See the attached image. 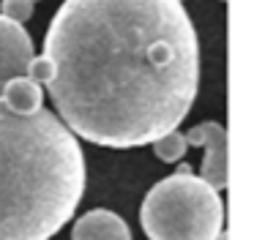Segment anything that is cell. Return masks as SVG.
<instances>
[{"label": "cell", "mask_w": 254, "mask_h": 240, "mask_svg": "<svg viewBox=\"0 0 254 240\" xmlns=\"http://www.w3.org/2000/svg\"><path fill=\"white\" fill-rule=\"evenodd\" d=\"M186 136L178 134V131H172V134L161 136V139L153 142V153L156 158H161V161H181L183 156H186Z\"/></svg>", "instance_id": "ba28073f"}, {"label": "cell", "mask_w": 254, "mask_h": 240, "mask_svg": "<svg viewBox=\"0 0 254 240\" xmlns=\"http://www.w3.org/2000/svg\"><path fill=\"white\" fill-rule=\"evenodd\" d=\"M0 16L8 22L22 25V22H28L33 16V3L30 0H3L0 3Z\"/></svg>", "instance_id": "9c48e42d"}, {"label": "cell", "mask_w": 254, "mask_h": 240, "mask_svg": "<svg viewBox=\"0 0 254 240\" xmlns=\"http://www.w3.org/2000/svg\"><path fill=\"white\" fill-rule=\"evenodd\" d=\"M216 240H230V235H227V232H221V235H219V238H216Z\"/></svg>", "instance_id": "8fae6325"}, {"label": "cell", "mask_w": 254, "mask_h": 240, "mask_svg": "<svg viewBox=\"0 0 254 240\" xmlns=\"http://www.w3.org/2000/svg\"><path fill=\"white\" fill-rule=\"evenodd\" d=\"M61 123L101 147L178 131L199 87V41L178 0H66L44 36Z\"/></svg>", "instance_id": "6da1fadb"}, {"label": "cell", "mask_w": 254, "mask_h": 240, "mask_svg": "<svg viewBox=\"0 0 254 240\" xmlns=\"http://www.w3.org/2000/svg\"><path fill=\"white\" fill-rule=\"evenodd\" d=\"M0 98H3V104H6L8 109H14V112L30 115V112H39V109L44 107V87H41L39 82L28 79V76H17V79H11L3 87Z\"/></svg>", "instance_id": "52a82bcc"}, {"label": "cell", "mask_w": 254, "mask_h": 240, "mask_svg": "<svg viewBox=\"0 0 254 240\" xmlns=\"http://www.w3.org/2000/svg\"><path fill=\"white\" fill-rule=\"evenodd\" d=\"M33 58L36 52L28 30L0 16V93L11 79L28 74V65Z\"/></svg>", "instance_id": "5b68a950"}, {"label": "cell", "mask_w": 254, "mask_h": 240, "mask_svg": "<svg viewBox=\"0 0 254 240\" xmlns=\"http://www.w3.org/2000/svg\"><path fill=\"white\" fill-rule=\"evenodd\" d=\"M28 79H33V82H39V85H44L47 79H50V63H47V58L44 55H39V58H33L30 60V65H28Z\"/></svg>", "instance_id": "30bf717a"}, {"label": "cell", "mask_w": 254, "mask_h": 240, "mask_svg": "<svg viewBox=\"0 0 254 240\" xmlns=\"http://www.w3.org/2000/svg\"><path fill=\"white\" fill-rule=\"evenodd\" d=\"M139 224L150 240H216L224 232V199L191 167L159 180L139 207Z\"/></svg>", "instance_id": "3957f363"}, {"label": "cell", "mask_w": 254, "mask_h": 240, "mask_svg": "<svg viewBox=\"0 0 254 240\" xmlns=\"http://www.w3.org/2000/svg\"><path fill=\"white\" fill-rule=\"evenodd\" d=\"M30 3H33V5H36V3H39V0H30Z\"/></svg>", "instance_id": "7c38bea8"}, {"label": "cell", "mask_w": 254, "mask_h": 240, "mask_svg": "<svg viewBox=\"0 0 254 240\" xmlns=\"http://www.w3.org/2000/svg\"><path fill=\"white\" fill-rule=\"evenodd\" d=\"M178 3H183V0H178Z\"/></svg>", "instance_id": "4fadbf2b"}, {"label": "cell", "mask_w": 254, "mask_h": 240, "mask_svg": "<svg viewBox=\"0 0 254 240\" xmlns=\"http://www.w3.org/2000/svg\"><path fill=\"white\" fill-rule=\"evenodd\" d=\"M186 145L202 147L205 158L202 167H199V178L210 185V188L221 191L227 185V131L221 123H213V120H205V123H197L194 128H189Z\"/></svg>", "instance_id": "277c9868"}, {"label": "cell", "mask_w": 254, "mask_h": 240, "mask_svg": "<svg viewBox=\"0 0 254 240\" xmlns=\"http://www.w3.org/2000/svg\"><path fill=\"white\" fill-rule=\"evenodd\" d=\"M71 240H131V229L118 213L96 207L74 221Z\"/></svg>", "instance_id": "8992f818"}, {"label": "cell", "mask_w": 254, "mask_h": 240, "mask_svg": "<svg viewBox=\"0 0 254 240\" xmlns=\"http://www.w3.org/2000/svg\"><path fill=\"white\" fill-rule=\"evenodd\" d=\"M85 194V153L55 112L0 98V240H50Z\"/></svg>", "instance_id": "7a4b0ae2"}]
</instances>
